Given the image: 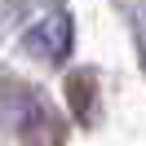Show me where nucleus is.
Wrapping results in <instances>:
<instances>
[{
    "label": "nucleus",
    "mask_w": 146,
    "mask_h": 146,
    "mask_svg": "<svg viewBox=\"0 0 146 146\" xmlns=\"http://www.w3.org/2000/svg\"><path fill=\"white\" fill-rule=\"evenodd\" d=\"M71 40H75V27H71L66 13H49L27 31V49L36 58H49V62H62L71 53Z\"/></svg>",
    "instance_id": "nucleus-1"
},
{
    "label": "nucleus",
    "mask_w": 146,
    "mask_h": 146,
    "mask_svg": "<svg viewBox=\"0 0 146 146\" xmlns=\"http://www.w3.org/2000/svg\"><path fill=\"white\" fill-rule=\"evenodd\" d=\"M89 93H93V80H84V75H75V80H71V98H75V115H80V119H89L93 115V102H89Z\"/></svg>",
    "instance_id": "nucleus-2"
},
{
    "label": "nucleus",
    "mask_w": 146,
    "mask_h": 146,
    "mask_svg": "<svg viewBox=\"0 0 146 146\" xmlns=\"http://www.w3.org/2000/svg\"><path fill=\"white\" fill-rule=\"evenodd\" d=\"M137 44H142V58H146V9H137Z\"/></svg>",
    "instance_id": "nucleus-3"
}]
</instances>
